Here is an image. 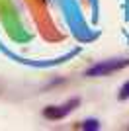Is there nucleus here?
<instances>
[{
  "mask_svg": "<svg viewBox=\"0 0 129 131\" xmlns=\"http://www.w3.org/2000/svg\"><path fill=\"white\" fill-rule=\"evenodd\" d=\"M129 67V59H107V61H100L94 67H90L86 71V77H107L112 72H117L121 69Z\"/></svg>",
  "mask_w": 129,
  "mask_h": 131,
  "instance_id": "1",
  "label": "nucleus"
},
{
  "mask_svg": "<svg viewBox=\"0 0 129 131\" xmlns=\"http://www.w3.org/2000/svg\"><path fill=\"white\" fill-rule=\"evenodd\" d=\"M78 104H80V100H78V98H72V100H69V102L63 104V106H49V108H45L43 115H45L47 119H61V117H64L69 112H72Z\"/></svg>",
  "mask_w": 129,
  "mask_h": 131,
  "instance_id": "2",
  "label": "nucleus"
},
{
  "mask_svg": "<svg viewBox=\"0 0 129 131\" xmlns=\"http://www.w3.org/2000/svg\"><path fill=\"white\" fill-rule=\"evenodd\" d=\"M82 127H84V129H100V123H98L96 119H86L84 123H82Z\"/></svg>",
  "mask_w": 129,
  "mask_h": 131,
  "instance_id": "3",
  "label": "nucleus"
},
{
  "mask_svg": "<svg viewBox=\"0 0 129 131\" xmlns=\"http://www.w3.org/2000/svg\"><path fill=\"white\" fill-rule=\"evenodd\" d=\"M127 98H129V82H125L119 90V100H127Z\"/></svg>",
  "mask_w": 129,
  "mask_h": 131,
  "instance_id": "4",
  "label": "nucleus"
}]
</instances>
